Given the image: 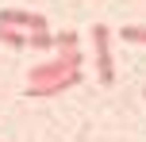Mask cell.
I'll list each match as a JSON object with an SVG mask.
<instances>
[{
  "mask_svg": "<svg viewBox=\"0 0 146 142\" xmlns=\"http://www.w3.org/2000/svg\"><path fill=\"white\" fill-rule=\"evenodd\" d=\"M69 69H81V54H77V46L66 54H58V58H50V61H42V65H35L31 69V85H46V81H58V77H66Z\"/></svg>",
  "mask_w": 146,
  "mask_h": 142,
  "instance_id": "1",
  "label": "cell"
},
{
  "mask_svg": "<svg viewBox=\"0 0 146 142\" xmlns=\"http://www.w3.org/2000/svg\"><path fill=\"white\" fill-rule=\"evenodd\" d=\"M92 42H96V69H100V85H115V65H111V31L104 27V23H96L92 27Z\"/></svg>",
  "mask_w": 146,
  "mask_h": 142,
  "instance_id": "2",
  "label": "cell"
},
{
  "mask_svg": "<svg viewBox=\"0 0 146 142\" xmlns=\"http://www.w3.org/2000/svg\"><path fill=\"white\" fill-rule=\"evenodd\" d=\"M73 85H81V69H69L66 77H58V81H46V85H31L27 89V96H58V92H69Z\"/></svg>",
  "mask_w": 146,
  "mask_h": 142,
  "instance_id": "3",
  "label": "cell"
},
{
  "mask_svg": "<svg viewBox=\"0 0 146 142\" xmlns=\"http://www.w3.org/2000/svg\"><path fill=\"white\" fill-rule=\"evenodd\" d=\"M0 23H12V27H19V31H42V27H46L42 15L19 12V8H4V12H0Z\"/></svg>",
  "mask_w": 146,
  "mask_h": 142,
  "instance_id": "4",
  "label": "cell"
},
{
  "mask_svg": "<svg viewBox=\"0 0 146 142\" xmlns=\"http://www.w3.org/2000/svg\"><path fill=\"white\" fill-rule=\"evenodd\" d=\"M0 42H8V46H27V35H23L19 27H12V23H0Z\"/></svg>",
  "mask_w": 146,
  "mask_h": 142,
  "instance_id": "5",
  "label": "cell"
},
{
  "mask_svg": "<svg viewBox=\"0 0 146 142\" xmlns=\"http://www.w3.org/2000/svg\"><path fill=\"white\" fill-rule=\"evenodd\" d=\"M27 46H35V50H50V46H54V35H50V31H31V35H27Z\"/></svg>",
  "mask_w": 146,
  "mask_h": 142,
  "instance_id": "6",
  "label": "cell"
},
{
  "mask_svg": "<svg viewBox=\"0 0 146 142\" xmlns=\"http://www.w3.org/2000/svg\"><path fill=\"white\" fill-rule=\"evenodd\" d=\"M54 46H62V50H73V46H77V31H58V35H54Z\"/></svg>",
  "mask_w": 146,
  "mask_h": 142,
  "instance_id": "7",
  "label": "cell"
},
{
  "mask_svg": "<svg viewBox=\"0 0 146 142\" xmlns=\"http://www.w3.org/2000/svg\"><path fill=\"white\" fill-rule=\"evenodd\" d=\"M119 35H123L127 42H146V27H131V23H127V27L119 31Z\"/></svg>",
  "mask_w": 146,
  "mask_h": 142,
  "instance_id": "8",
  "label": "cell"
}]
</instances>
